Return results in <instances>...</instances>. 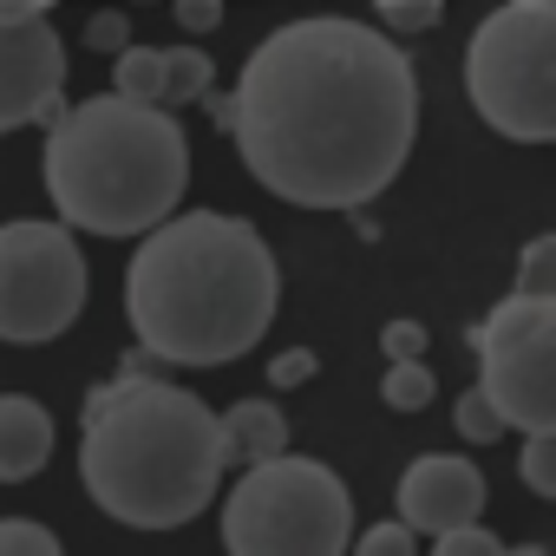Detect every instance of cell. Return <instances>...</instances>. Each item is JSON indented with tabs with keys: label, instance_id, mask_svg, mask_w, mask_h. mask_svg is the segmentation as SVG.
<instances>
[{
	"label": "cell",
	"instance_id": "6da1fadb",
	"mask_svg": "<svg viewBox=\"0 0 556 556\" xmlns=\"http://www.w3.org/2000/svg\"><path fill=\"white\" fill-rule=\"evenodd\" d=\"M223 131L262 190L302 210L374 203L419 131V79L393 34L361 21L275 27L223 99Z\"/></svg>",
	"mask_w": 556,
	"mask_h": 556
},
{
	"label": "cell",
	"instance_id": "7a4b0ae2",
	"mask_svg": "<svg viewBox=\"0 0 556 556\" xmlns=\"http://www.w3.org/2000/svg\"><path fill=\"white\" fill-rule=\"evenodd\" d=\"M275 255L223 210H170L125 262V321L164 367H223L275 321Z\"/></svg>",
	"mask_w": 556,
	"mask_h": 556
},
{
	"label": "cell",
	"instance_id": "3957f363",
	"mask_svg": "<svg viewBox=\"0 0 556 556\" xmlns=\"http://www.w3.org/2000/svg\"><path fill=\"white\" fill-rule=\"evenodd\" d=\"M79 484L112 523L131 530H177L203 517L223 484L216 413L197 393L125 367L86 400Z\"/></svg>",
	"mask_w": 556,
	"mask_h": 556
},
{
	"label": "cell",
	"instance_id": "277c9868",
	"mask_svg": "<svg viewBox=\"0 0 556 556\" xmlns=\"http://www.w3.org/2000/svg\"><path fill=\"white\" fill-rule=\"evenodd\" d=\"M190 184V138L164 105L99 92L86 105L53 112L47 138V190L66 229L86 236H144L177 210Z\"/></svg>",
	"mask_w": 556,
	"mask_h": 556
},
{
	"label": "cell",
	"instance_id": "5b68a950",
	"mask_svg": "<svg viewBox=\"0 0 556 556\" xmlns=\"http://www.w3.org/2000/svg\"><path fill=\"white\" fill-rule=\"evenodd\" d=\"M354 536V491L321 458L275 452L242 465L223 497V543L236 556H341Z\"/></svg>",
	"mask_w": 556,
	"mask_h": 556
},
{
	"label": "cell",
	"instance_id": "8992f818",
	"mask_svg": "<svg viewBox=\"0 0 556 556\" xmlns=\"http://www.w3.org/2000/svg\"><path fill=\"white\" fill-rule=\"evenodd\" d=\"M465 92L478 118L517 144L556 138V8L549 0H504L471 34Z\"/></svg>",
	"mask_w": 556,
	"mask_h": 556
},
{
	"label": "cell",
	"instance_id": "52a82bcc",
	"mask_svg": "<svg viewBox=\"0 0 556 556\" xmlns=\"http://www.w3.org/2000/svg\"><path fill=\"white\" fill-rule=\"evenodd\" d=\"M92 295L86 249L66 223H0V341H60Z\"/></svg>",
	"mask_w": 556,
	"mask_h": 556
},
{
	"label": "cell",
	"instance_id": "ba28073f",
	"mask_svg": "<svg viewBox=\"0 0 556 556\" xmlns=\"http://www.w3.org/2000/svg\"><path fill=\"white\" fill-rule=\"evenodd\" d=\"M478 393L504 432H556V302L504 295L478 321Z\"/></svg>",
	"mask_w": 556,
	"mask_h": 556
},
{
	"label": "cell",
	"instance_id": "9c48e42d",
	"mask_svg": "<svg viewBox=\"0 0 556 556\" xmlns=\"http://www.w3.org/2000/svg\"><path fill=\"white\" fill-rule=\"evenodd\" d=\"M60 105H66V47L47 27V14L0 21V131L47 125Z\"/></svg>",
	"mask_w": 556,
	"mask_h": 556
},
{
	"label": "cell",
	"instance_id": "30bf717a",
	"mask_svg": "<svg viewBox=\"0 0 556 556\" xmlns=\"http://www.w3.org/2000/svg\"><path fill=\"white\" fill-rule=\"evenodd\" d=\"M478 510H484V471H478L471 458H458V452H426V458L406 465V478H400V523L439 536V530H452V523H471Z\"/></svg>",
	"mask_w": 556,
	"mask_h": 556
},
{
	"label": "cell",
	"instance_id": "8fae6325",
	"mask_svg": "<svg viewBox=\"0 0 556 556\" xmlns=\"http://www.w3.org/2000/svg\"><path fill=\"white\" fill-rule=\"evenodd\" d=\"M53 458V413L27 393H0V484H27Z\"/></svg>",
	"mask_w": 556,
	"mask_h": 556
},
{
	"label": "cell",
	"instance_id": "7c38bea8",
	"mask_svg": "<svg viewBox=\"0 0 556 556\" xmlns=\"http://www.w3.org/2000/svg\"><path fill=\"white\" fill-rule=\"evenodd\" d=\"M216 445H223V465H262L275 452H289V419L275 400H236L223 419H216Z\"/></svg>",
	"mask_w": 556,
	"mask_h": 556
},
{
	"label": "cell",
	"instance_id": "4fadbf2b",
	"mask_svg": "<svg viewBox=\"0 0 556 556\" xmlns=\"http://www.w3.org/2000/svg\"><path fill=\"white\" fill-rule=\"evenodd\" d=\"M210 86H216V66H210L203 47H190V40L184 47H157V105L164 112L210 99Z\"/></svg>",
	"mask_w": 556,
	"mask_h": 556
},
{
	"label": "cell",
	"instance_id": "5bb4252c",
	"mask_svg": "<svg viewBox=\"0 0 556 556\" xmlns=\"http://www.w3.org/2000/svg\"><path fill=\"white\" fill-rule=\"evenodd\" d=\"M380 400H387L393 413H426V406L439 400V380H432V367L413 354V361H393V367H387V380H380Z\"/></svg>",
	"mask_w": 556,
	"mask_h": 556
},
{
	"label": "cell",
	"instance_id": "9a60e30c",
	"mask_svg": "<svg viewBox=\"0 0 556 556\" xmlns=\"http://www.w3.org/2000/svg\"><path fill=\"white\" fill-rule=\"evenodd\" d=\"M517 295H543L556 302V236H536L517 262Z\"/></svg>",
	"mask_w": 556,
	"mask_h": 556
},
{
	"label": "cell",
	"instance_id": "2e32d148",
	"mask_svg": "<svg viewBox=\"0 0 556 556\" xmlns=\"http://www.w3.org/2000/svg\"><path fill=\"white\" fill-rule=\"evenodd\" d=\"M452 419H458V432H465L471 445H491V439H504V419H497V406H491L478 387H471V393H458Z\"/></svg>",
	"mask_w": 556,
	"mask_h": 556
},
{
	"label": "cell",
	"instance_id": "e0dca14e",
	"mask_svg": "<svg viewBox=\"0 0 556 556\" xmlns=\"http://www.w3.org/2000/svg\"><path fill=\"white\" fill-rule=\"evenodd\" d=\"M523 484L536 497H556V432H523Z\"/></svg>",
	"mask_w": 556,
	"mask_h": 556
},
{
	"label": "cell",
	"instance_id": "ac0fdd59",
	"mask_svg": "<svg viewBox=\"0 0 556 556\" xmlns=\"http://www.w3.org/2000/svg\"><path fill=\"white\" fill-rule=\"evenodd\" d=\"M0 556H60V536L27 517H0Z\"/></svg>",
	"mask_w": 556,
	"mask_h": 556
},
{
	"label": "cell",
	"instance_id": "d6986e66",
	"mask_svg": "<svg viewBox=\"0 0 556 556\" xmlns=\"http://www.w3.org/2000/svg\"><path fill=\"white\" fill-rule=\"evenodd\" d=\"M439 14H445V0H380L387 34H426V27H439Z\"/></svg>",
	"mask_w": 556,
	"mask_h": 556
},
{
	"label": "cell",
	"instance_id": "ffe728a7",
	"mask_svg": "<svg viewBox=\"0 0 556 556\" xmlns=\"http://www.w3.org/2000/svg\"><path fill=\"white\" fill-rule=\"evenodd\" d=\"M432 549H439V556H504V543H497V536H491L478 517H471V523H452V530H439V536H432Z\"/></svg>",
	"mask_w": 556,
	"mask_h": 556
},
{
	"label": "cell",
	"instance_id": "44dd1931",
	"mask_svg": "<svg viewBox=\"0 0 556 556\" xmlns=\"http://www.w3.org/2000/svg\"><path fill=\"white\" fill-rule=\"evenodd\" d=\"M361 556H413V523H374V530H361V536H348Z\"/></svg>",
	"mask_w": 556,
	"mask_h": 556
},
{
	"label": "cell",
	"instance_id": "7402d4cb",
	"mask_svg": "<svg viewBox=\"0 0 556 556\" xmlns=\"http://www.w3.org/2000/svg\"><path fill=\"white\" fill-rule=\"evenodd\" d=\"M380 348H387V361H413V354H426V328L419 321H387Z\"/></svg>",
	"mask_w": 556,
	"mask_h": 556
},
{
	"label": "cell",
	"instance_id": "603a6c76",
	"mask_svg": "<svg viewBox=\"0 0 556 556\" xmlns=\"http://www.w3.org/2000/svg\"><path fill=\"white\" fill-rule=\"evenodd\" d=\"M170 14H177L184 34H210L223 21V0H170Z\"/></svg>",
	"mask_w": 556,
	"mask_h": 556
},
{
	"label": "cell",
	"instance_id": "cb8c5ba5",
	"mask_svg": "<svg viewBox=\"0 0 556 556\" xmlns=\"http://www.w3.org/2000/svg\"><path fill=\"white\" fill-rule=\"evenodd\" d=\"M125 40H131V34H125L118 14H92V21H86V47H99V53H118Z\"/></svg>",
	"mask_w": 556,
	"mask_h": 556
},
{
	"label": "cell",
	"instance_id": "d4e9b609",
	"mask_svg": "<svg viewBox=\"0 0 556 556\" xmlns=\"http://www.w3.org/2000/svg\"><path fill=\"white\" fill-rule=\"evenodd\" d=\"M308 374H315V354H275V367H268L275 387H302Z\"/></svg>",
	"mask_w": 556,
	"mask_h": 556
},
{
	"label": "cell",
	"instance_id": "484cf974",
	"mask_svg": "<svg viewBox=\"0 0 556 556\" xmlns=\"http://www.w3.org/2000/svg\"><path fill=\"white\" fill-rule=\"evenodd\" d=\"M47 8H53V0H0V21H34Z\"/></svg>",
	"mask_w": 556,
	"mask_h": 556
}]
</instances>
